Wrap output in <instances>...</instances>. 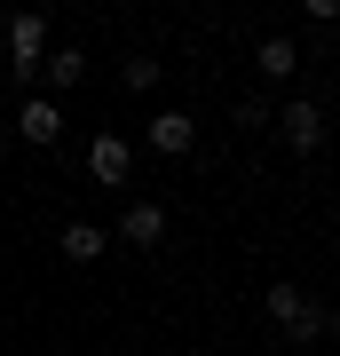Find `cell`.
Returning a JSON list of instances; mask_svg holds the SVG:
<instances>
[{"label":"cell","mask_w":340,"mask_h":356,"mask_svg":"<svg viewBox=\"0 0 340 356\" xmlns=\"http://www.w3.org/2000/svg\"><path fill=\"white\" fill-rule=\"evenodd\" d=\"M325 317H332V309H316L301 285H285V277L269 285V325H277L285 341H316V332H325Z\"/></svg>","instance_id":"obj_1"},{"label":"cell","mask_w":340,"mask_h":356,"mask_svg":"<svg viewBox=\"0 0 340 356\" xmlns=\"http://www.w3.org/2000/svg\"><path fill=\"white\" fill-rule=\"evenodd\" d=\"M8 64H16V79H24V88H32V79H40V64H48V16H8Z\"/></svg>","instance_id":"obj_2"},{"label":"cell","mask_w":340,"mask_h":356,"mask_svg":"<svg viewBox=\"0 0 340 356\" xmlns=\"http://www.w3.org/2000/svg\"><path fill=\"white\" fill-rule=\"evenodd\" d=\"M88 175L103 182V191H119V182L135 175V143H127V135H95L88 143Z\"/></svg>","instance_id":"obj_3"},{"label":"cell","mask_w":340,"mask_h":356,"mask_svg":"<svg viewBox=\"0 0 340 356\" xmlns=\"http://www.w3.org/2000/svg\"><path fill=\"white\" fill-rule=\"evenodd\" d=\"M277 135H285V151H325V111H316V103H285Z\"/></svg>","instance_id":"obj_4"},{"label":"cell","mask_w":340,"mask_h":356,"mask_svg":"<svg viewBox=\"0 0 340 356\" xmlns=\"http://www.w3.org/2000/svg\"><path fill=\"white\" fill-rule=\"evenodd\" d=\"M16 127H24V143H32V151H48V143L63 135V111H56V95H24Z\"/></svg>","instance_id":"obj_5"},{"label":"cell","mask_w":340,"mask_h":356,"mask_svg":"<svg viewBox=\"0 0 340 356\" xmlns=\"http://www.w3.org/2000/svg\"><path fill=\"white\" fill-rule=\"evenodd\" d=\"M119 238H127V245H159V238H166V206H159V198H135V206L119 214Z\"/></svg>","instance_id":"obj_6"},{"label":"cell","mask_w":340,"mask_h":356,"mask_svg":"<svg viewBox=\"0 0 340 356\" xmlns=\"http://www.w3.org/2000/svg\"><path fill=\"white\" fill-rule=\"evenodd\" d=\"M190 143H198V119H190V111H159L151 119V151L159 159H182Z\"/></svg>","instance_id":"obj_7"},{"label":"cell","mask_w":340,"mask_h":356,"mask_svg":"<svg viewBox=\"0 0 340 356\" xmlns=\"http://www.w3.org/2000/svg\"><path fill=\"white\" fill-rule=\"evenodd\" d=\"M253 64H261V79H293V72H301V48H293L285 32H269L261 48H253Z\"/></svg>","instance_id":"obj_8"},{"label":"cell","mask_w":340,"mask_h":356,"mask_svg":"<svg viewBox=\"0 0 340 356\" xmlns=\"http://www.w3.org/2000/svg\"><path fill=\"white\" fill-rule=\"evenodd\" d=\"M40 79H48L56 95H72L79 79H88V56H79V48H48V64H40Z\"/></svg>","instance_id":"obj_9"},{"label":"cell","mask_w":340,"mask_h":356,"mask_svg":"<svg viewBox=\"0 0 340 356\" xmlns=\"http://www.w3.org/2000/svg\"><path fill=\"white\" fill-rule=\"evenodd\" d=\"M103 254V229L95 222H63V261H95Z\"/></svg>","instance_id":"obj_10"},{"label":"cell","mask_w":340,"mask_h":356,"mask_svg":"<svg viewBox=\"0 0 340 356\" xmlns=\"http://www.w3.org/2000/svg\"><path fill=\"white\" fill-rule=\"evenodd\" d=\"M159 72H166V64H151V56H127V64H119V88L151 95V88H159Z\"/></svg>","instance_id":"obj_11"},{"label":"cell","mask_w":340,"mask_h":356,"mask_svg":"<svg viewBox=\"0 0 340 356\" xmlns=\"http://www.w3.org/2000/svg\"><path fill=\"white\" fill-rule=\"evenodd\" d=\"M325 332H332V341H340V309H332V317H325Z\"/></svg>","instance_id":"obj_12"}]
</instances>
